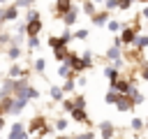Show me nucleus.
I'll list each match as a JSON object with an SVG mask.
<instances>
[{"mask_svg": "<svg viewBox=\"0 0 148 139\" xmlns=\"http://www.w3.org/2000/svg\"><path fill=\"white\" fill-rule=\"evenodd\" d=\"M12 88H14V93H23V90H28V79H14Z\"/></svg>", "mask_w": 148, "mask_h": 139, "instance_id": "13", "label": "nucleus"}, {"mask_svg": "<svg viewBox=\"0 0 148 139\" xmlns=\"http://www.w3.org/2000/svg\"><path fill=\"white\" fill-rule=\"evenodd\" d=\"M90 19H92V25H104V23L109 21V9H106V12H95Z\"/></svg>", "mask_w": 148, "mask_h": 139, "instance_id": "6", "label": "nucleus"}, {"mask_svg": "<svg viewBox=\"0 0 148 139\" xmlns=\"http://www.w3.org/2000/svg\"><path fill=\"white\" fill-rule=\"evenodd\" d=\"M116 107H118V111H130V109L134 107V102H132V97H130L127 93H120V97H118Z\"/></svg>", "mask_w": 148, "mask_h": 139, "instance_id": "1", "label": "nucleus"}, {"mask_svg": "<svg viewBox=\"0 0 148 139\" xmlns=\"http://www.w3.org/2000/svg\"><path fill=\"white\" fill-rule=\"evenodd\" d=\"M21 132H23V125H21V123H14V125H12V134H9V139H18Z\"/></svg>", "mask_w": 148, "mask_h": 139, "instance_id": "19", "label": "nucleus"}, {"mask_svg": "<svg viewBox=\"0 0 148 139\" xmlns=\"http://www.w3.org/2000/svg\"><path fill=\"white\" fill-rule=\"evenodd\" d=\"M74 37H76V39H86V37H88V30H76Z\"/></svg>", "mask_w": 148, "mask_h": 139, "instance_id": "34", "label": "nucleus"}, {"mask_svg": "<svg viewBox=\"0 0 148 139\" xmlns=\"http://www.w3.org/2000/svg\"><path fill=\"white\" fill-rule=\"evenodd\" d=\"M72 118H74L76 123H90L88 116H86V111H83L81 107H72Z\"/></svg>", "mask_w": 148, "mask_h": 139, "instance_id": "7", "label": "nucleus"}, {"mask_svg": "<svg viewBox=\"0 0 148 139\" xmlns=\"http://www.w3.org/2000/svg\"><path fill=\"white\" fill-rule=\"evenodd\" d=\"M44 67H46V63H44L42 58H37V60H35V70H37V72L42 74V72H44Z\"/></svg>", "mask_w": 148, "mask_h": 139, "instance_id": "28", "label": "nucleus"}, {"mask_svg": "<svg viewBox=\"0 0 148 139\" xmlns=\"http://www.w3.org/2000/svg\"><path fill=\"white\" fill-rule=\"evenodd\" d=\"M2 127H5V118L0 116V130H2Z\"/></svg>", "mask_w": 148, "mask_h": 139, "instance_id": "44", "label": "nucleus"}, {"mask_svg": "<svg viewBox=\"0 0 148 139\" xmlns=\"http://www.w3.org/2000/svg\"><path fill=\"white\" fill-rule=\"evenodd\" d=\"M132 7V0H118V9H130Z\"/></svg>", "mask_w": 148, "mask_h": 139, "instance_id": "31", "label": "nucleus"}, {"mask_svg": "<svg viewBox=\"0 0 148 139\" xmlns=\"http://www.w3.org/2000/svg\"><path fill=\"white\" fill-rule=\"evenodd\" d=\"M83 12H86L88 16H92V14L97 12V9H95V5H92V0H86V2H83Z\"/></svg>", "mask_w": 148, "mask_h": 139, "instance_id": "20", "label": "nucleus"}, {"mask_svg": "<svg viewBox=\"0 0 148 139\" xmlns=\"http://www.w3.org/2000/svg\"><path fill=\"white\" fill-rule=\"evenodd\" d=\"M16 14H18V7H16V5L7 7V9H5V21H14V19H16Z\"/></svg>", "mask_w": 148, "mask_h": 139, "instance_id": "15", "label": "nucleus"}, {"mask_svg": "<svg viewBox=\"0 0 148 139\" xmlns=\"http://www.w3.org/2000/svg\"><path fill=\"white\" fill-rule=\"evenodd\" d=\"M62 93H65V90H62L60 86H51V97H53L56 102H60V100H62Z\"/></svg>", "mask_w": 148, "mask_h": 139, "instance_id": "18", "label": "nucleus"}, {"mask_svg": "<svg viewBox=\"0 0 148 139\" xmlns=\"http://www.w3.org/2000/svg\"><path fill=\"white\" fill-rule=\"evenodd\" d=\"M99 130H102V139H111L113 137V125H111V120H102L99 123Z\"/></svg>", "mask_w": 148, "mask_h": 139, "instance_id": "5", "label": "nucleus"}, {"mask_svg": "<svg viewBox=\"0 0 148 139\" xmlns=\"http://www.w3.org/2000/svg\"><path fill=\"white\" fill-rule=\"evenodd\" d=\"M62 90H65V93H69V90H74V76H69V79L65 81V86H62Z\"/></svg>", "mask_w": 148, "mask_h": 139, "instance_id": "25", "label": "nucleus"}, {"mask_svg": "<svg viewBox=\"0 0 148 139\" xmlns=\"http://www.w3.org/2000/svg\"><path fill=\"white\" fill-rule=\"evenodd\" d=\"M25 19H28V21H32V19H39V14H37L35 9H30V12L25 14Z\"/></svg>", "mask_w": 148, "mask_h": 139, "instance_id": "37", "label": "nucleus"}, {"mask_svg": "<svg viewBox=\"0 0 148 139\" xmlns=\"http://www.w3.org/2000/svg\"><path fill=\"white\" fill-rule=\"evenodd\" d=\"M21 74H23V70H21L18 65H12V67H9V79H16V76H21Z\"/></svg>", "mask_w": 148, "mask_h": 139, "instance_id": "23", "label": "nucleus"}, {"mask_svg": "<svg viewBox=\"0 0 148 139\" xmlns=\"http://www.w3.org/2000/svg\"><path fill=\"white\" fill-rule=\"evenodd\" d=\"M106 58H109V60H113V63H116V60H123V56H120V46H116V44H113V46L106 51Z\"/></svg>", "mask_w": 148, "mask_h": 139, "instance_id": "12", "label": "nucleus"}, {"mask_svg": "<svg viewBox=\"0 0 148 139\" xmlns=\"http://www.w3.org/2000/svg\"><path fill=\"white\" fill-rule=\"evenodd\" d=\"M58 74H60V76H69V63H67V60L58 67Z\"/></svg>", "mask_w": 148, "mask_h": 139, "instance_id": "24", "label": "nucleus"}, {"mask_svg": "<svg viewBox=\"0 0 148 139\" xmlns=\"http://www.w3.org/2000/svg\"><path fill=\"white\" fill-rule=\"evenodd\" d=\"M74 107H81V109H83V107H86V97H83V95H76V97H74Z\"/></svg>", "mask_w": 148, "mask_h": 139, "instance_id": "29", "label": "nucleus"}, {"mask_svg": "<svg viewBox=\"0 0 148 139\" xmlns=\"http://www.w3.org/2000/svg\"><path fill=\"white\" fill-rule=\"evenodd\" d=\"M143 125H146V127H148V120H146V123H143Z\"/></svg>", "mask_w": 148, "mask_h": 139, "instance_id": "47", "label": "nucleus"}, {"mask_svg": "<svg viewBox=\"0 0 148 139\" xmlns=\"http://www.w3.org/2000/svg\"><path fill=\"white\" fill-rule=\"evenodd\" d=\"M18 56H21V49H18V44H14L9 49V58H18Z\"/></svg>", "mask_w": 148, "mask_h": 139, "instance_id": "27", "label": "nucleus"}, {"mask_svg": "<svg viewBox=\"0 0 148 139\" xmlns=\"http://www.w3.org/2000/svg\"><path fill=\"white\" fill-rule=\"evenodd\" d=\"M106 9H118V0H106Z\"/></svg>", "mask_w": 148, "mask_h": 139, "instance_id": "35", "label": "nucleus"}, {"mask_svg": "<svg viewBox=\"0 0 148 139\" xmlns=\"http://www.w3.org/2000/svg\"><path fill=\"white\" fill-rule=\"evenodd\" d=\"M2 2H7V0H0V5H2Z\"/></svg>", "mask_w": 148, "mask_h": 139, "instance_id": "46", "label": "nucleus"}, {"mask_svg": "<svg viewBox=\"0 0 148 139\" xmlns=\"http://www.w3.org/2000/svg\"><path fill=\"white\" fill-rule=\"evenodd\" d=\"M130 125H132V130H141V127H143V120H141V118H132Z\"/></svg>", "mask_w": 148, "mask_h": 139, "instance_id": "30", "label": "nucleus"}, {"mask_svg": "<svg viewBox=\"0 0 148 139\" xmlns=\"http://www.w3.org/2000/svg\"><path fill=\"white\" fill-rule=\"evenodd\" d=\"M62 107H65L67 111H72V107H74V100H65V102H62Z\"/></svg>", "mask_w": 148, "mask_h": 139, "instance_id": "38", "label": "nucleus"}, {"mask_svg": "<svg viewBox=\"0 0 148 139\" xmlns=\"http://www.w3.org/2000/svg\"><path fill=\"white\" fill-rule=\"evenodd\" d=\"M134 37H136L134 30H130V28L125 25V28H123V35H120V42H123L125 46H132V44H134Z\"/></svg>", "mask_w": 148, "mask_h": 139, "instance_id": "4", "label": "nucleus"}, {"mask_svg": "<svg viewBox=\"0 0 148 139\" xmlns=\"http://www.w3.org/2000/svg\"><path fill=\"white\" fill-rule=\"evenodd\" d=\"M65 127H67V120L65 118H58L56 120V130H65Z\"/></svg>", "mask_w": 148, "mask_h": 139, "instance_id": "33", "label": "nucleus"}, {"mask_svg": "<svg viewBox=\"0 0 148 139\" xmlns=\"http://www.w3.org/2000/svg\"><path fill=\"white\" fill-rule=\"evenodd\" d=\"M28 97H30V100H37V97H39V90H35V88L28 86Z\"/></svg>", "mask_w": 148, "mask_h": 139, "instance_id": "32", "label": "nucleus"}, {"mask_svg": "<svg viewBox=\"0 0 148 139\" xmlns=\"http://www.w3.org/2000/svg\"><path fill=\"white\" fill-rule=\"evenodd\" d=\"M37 127H44V118H42V116H37V118H32V123H30V132H35Z\"/></svg>", "mask_w": 148, "mask_h": 139, "instance_id": "22", "label": "nucleus"}, {"mask_svg": "<svg viewBox=\"0 0 148 139\" xmlns=\"http://www.w3.org/2000/svg\"><path fill=\"white\" fill-rule=\"evenodd\" d=\"M72 5H74L72 0H56V14H58V16H62Z\"/></svg>", "mask_w": 148, "mask_h": 139, "instance_id": "8", "label": "nucleus"}, {"mask_svg": "<svg viewBox=\"0 0 148 139\" xmlns=\"http://www.w3.org/2000/svg\"><path fill=\"white\" fill-rule=\"evenodd\" d=\"M76 16H79V12H76V7L72 5V7L62 14V25H67V28H69V25H74V23H76Z\"/></svg>", "mask_w": 148, "mask_h": 139, "instance_id": "2", "label": "nucleus"}, {"mask_svg": "<svg viewBox=\"0 0 148 139\" xmlns=\"http://www.w3.org/2000/svg\"><path fill=\"white\" fill-rule=\"evenodd\" d=\"M18 139H30V137H28L25 132H21V134H18Z\"/></svg>", "mask_w": 148, "mask_h": 139, "instance_id": "43", "label": "nucleus"}, {"mask_svg": "<svg viewBox=\"0 0 148 139\" xmlns=\"http://www.w3.org/2000/svg\"><path fill=\"white\" fill-rule=\"evenodd\" d=\"M53 56H56V60H60V63H65V60H67V56H69V51H67V44H62V46H58V49H53Z\"/></svg>", "mask_w": 148, "mask_h": 139, "instance_id": "9", "label": "nucleus"}, {"mask_svg": "<svg viewBox=\"0 0 148 139\" xmlns=\"http://www.w3.org/2000/svg\"><path fill=\"white\" fill-rule=\"evenodd\" d=\"M62 44H67V42L62 39V35H60V37H56V35L49 37V46H51V49H58V46H62Z\"/></svg>", "mask_w": 148, "mask_h": 139, "instance_id": "17", "label": "nucleus"}, {"mask_svg": "<svg viewBox=\"0 0 148 139\" xmlns=\"http://www.w3.org/2000/svg\"><path fill=\"white\" fill-rule=\"evenodd\" d=\"M106 28H109L111 32H118V30L123 28V23H120V21H111V19H109V21H106Z\"/></svg>", "mask_w": 148, "mask_h": 139, "instance_id": "21", "label": "nucleus"}, {"mask_svg": "<svg viewBox=\"0 0 148 139\" xmlns=\"http://www.w3.org/2000/svg\"><path fill=\"white\" fill-rule=\"evenodd\" d=\"M28 46H30V49H35V46H39V35H32V37L28 39Z\"/></svg>", "mask_w": 148, "mask_h": 139, "instance_id": "26", "label": "nucleus"}, {"mask_svg": "<svg viewBox=\"0 0 148 139\" xmlns=\"http://www.w3.org/2000/svg\"><path fill=\"white\" fill-rule=\"evenodd\" d=\"M111 88H116L118 93H127V88H130V81H127V79H118V81H116Z\"/></svg>", "mask_w": 148, "mask_h": 139, "instance_id": "14", "label": "nucleus"}, {"mask_svg": "<svg viewBox=\"0 0 148 139\" xmlns=\"http://www.w3.org/2000/svg\"><path fill=\"white\" fill-rule=\"evenodd\" d=\"M104 76H106L109 83L113 86V83L118 81V67H116V65H113V67H104Z\"/></svg>", "mask_w": 148, "mask_h": 139, "instance_id": "10", "label": "nucleus"}, {"mask_svg": "<svg viewBox=\"0 0 148 139\" xmlns=\"http://www.w3.org/2000/svg\"><path fill=\"white\" fill-rule=\"evenodd\" d=\"M141 79H143V81H148V65L141 70Z\"/></svg>", "mask_w": 148, "mask_h": 139, "instance_id": "40", "label": "nucleus"}, {"mask_svg": "<svg viewBox=\"0 0 148 139\" xmlns=\"http://www.w3.org/2000/svg\"><path fill=\"white\" fill-rule=\"evenodd\" d=\"M141 16H143V19H148V5L143 7V12H141Z\"/></svg>", "mask_w": 148, "mask_h": 139, "instance_id": "42", "label": "nucleus"}, {"mask_svg": "<svg viewBox=\"0 0 148 139\" xmlns=\"http://www.w3.org/2000/svg\"><path fill=\"white\" fill-rule=\"evenodd\" d=\"M92 137H95L92 132H83V134H79V139H92Z\"/></svg>", "mask_w": 148, "mask_h": 139, "instance_id": "39", "label": "nucleus"}, {"mask_svg": "<svg viewBox=\"0 0 148 139\" xmlns=\"http://www.w3.org/2000/svg\"><path fill=\"white\" fill-rule=\"evenodd\" d=\"M7 39H9V35H0V44H7Z\"/></svg>", "mask_w": 148, "mask_h": 139, "instance_id": "41", "label": "nucleus"}, {"mask_svg": "<svg viewBox=\"0 0 148 139\" xmlns=\"http://www.w3.org/2000/svg\"><path fill=\"white\" fill-rule=\"evenodd\" d=\"M56 139H79V137H56Z\"/></svg>", "mask_w": 148, "mask_h": 139, "instance_id": "45", "label": "nucleus"}, {"mask_svg": "<svg viewBox=\"0 0 148 139\" xmlns=\"http://www.w3.org/2000/svg\"><path fill=\"white\" fill-rule=\"evenodd\" d=\"M35 0H16V7H30Z\"/></svg>", "mask_w": 148, "mask_h": 139, "instance_id": "36", "label": "nucleus"}, {"mask_svg": "<svg viewBox=\"0 0 148 139\" xmlns=\"http://www.w3.org/2000/svg\"><path fill=\"white\" fill-rule=\"evenodd\" d=\"M118 97H120V93H118L116 88H109V90H106V95H104V102H106V104H116V102H118Z\"/></svg>", "mask_w": 148, "mask_h": 139, "instance_id": "11", "label": "nucleus"}, {"mask_svg": "<svg viewBox=\"0 0 148 139\" xmlns=\"http://www.w3.org/2000/svg\"><path fill=\"white\" fill-rule=\"evenodd\" d=\"M39 30H42V21H39V19H32V21H28V25H25V32H28V37H32V35H39Z\"/></svg>", "mask_w": 148, "mask_h": 139, "instance_id": "3", "label": "nucleus"}, {"mask_svg": "<svg viewBox=\"0 0 148 139\" xmlns=\"http://www.w3.org/2000/svg\"><path fill=\"white\" fill-rule=\"evenodd\" d=\"M134 46H136V49H148V35L134 37Z\"/></svg>", "mask_w": 148, "mask_h": 139, "instance_id": "16", "label": "nucleus"}]
</instances>
